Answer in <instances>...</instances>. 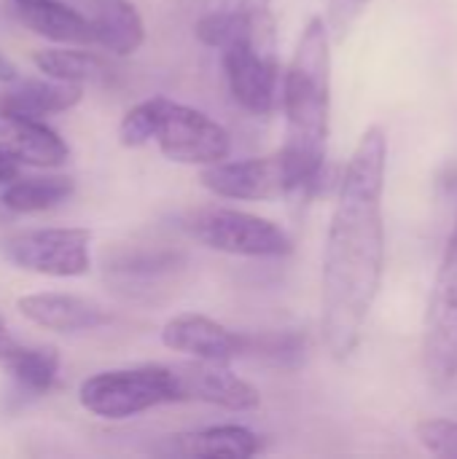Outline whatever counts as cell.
<instances>
[{"instance_id":"1","label":"cell","mask_w":457,"mask_h":459,"mask_svg":"<svg viewBox=\"0 0 457 459\" xmlns=\"http://www.w3.org/2000/svg\"><path fill=\"white\" fill-rule=\"evenodd\" d=\"M385 175L388 137L382 126H369L342 172L323 253L321 331L337 360L358 350L382 285Z\"/></svg>"},{"instance_id":"2","label":"cell","mask_w":457,"mask_h":459,"mask_svg":"<svg viewBox=\"0 0 457 459\" xmlns=\"http://www.w3.org/2000/svg\"><path fill=\"white\" fill-rule=\"evenodd\" d=\"M280 94L286 110L280 153L288 169V196L310 194L323 178L331 126V35L323 16H312L299 35Z\"/></svg>"},{"instance_id":"3","label":"cell","mask_w":457,"mask_h":459,"mask_svg":"<svg viewBox=\"0 0 457 459\" xmlns=\"http://www.w3.org/2000/svg\"><path fill=\"white\" fill-rule=\"evenodd\" d=\"M218 51L234 102L253 116H269L283 86L275 19L234 35Z\"/></svg>"},{"instance_id":"4","label":"cell","mask_w":457,"mask_h":459,"mask_svg":"<svg viewBox=\"0 0 457 459\" xmlns=\"http://www.w3.org/2000/svg\"><path fill=\"white\" fill-rule=\"evenodd\" d=\"M78 401L94 417L129 420L164 403H180V393L170 366H137L83 379Z\"/></svg>"},{"instance_id":"5","label":"cell","mask_w":457,"mask_h":459,"mask_svg":"<svg viewBox=\"0 0 457 459\" xmlns=\"http://www.w3.org/2000/svg\"><path fill=\"white\" fill-rule=\"evenodd\" d=\"M186 229L199 245L229 255L283 258L294 250L291 237L277 223L240 210H226V207L197 210L189 215Z\"/></svg>"},{"instance_id":"6","label":"cell","mask_w":457,"mask_h":459,"mask_svg":"<svg viewBox=\"0 0 457 459\" xmlns=\"http://www.w3.org/2000/svg\"><path fill=\"white\" fill-rule=\"evenodd\" d=\"M151 143H156L162 156L170 161L199 167L218 164L232 151V137L218 121L167 97H156V124Z\"/></svg>"},{"instance_id":"7","label":"cell","mask_w":457,"mask_h":459,"mask_svg":"<svg viewBox=\"0 0 457 459\" xmlns=\"http://www.w3.org/2000/svg\"><path fill=\"white\" fill-rule=\"evenodd\" d=\"M423 360L434 387H447L457 377V221L428 301Z\"/></svg>"},{"instance_id":"8","label":"cell","mask_w":457,"mask_h":459,"mask_svg":"<svg viewBox=\"0 0 457 459\" xmlns=\"http://www.w3.org/2000/svg\"><path fill=\"white\" fill-rule=\"evenodd\" d=\"M5 258L46 277H83L92 269V234L86 229H35L5 239Z\"/></svg>"},{"instance_id":"9","label":"cell","mask_w":457,"mask_h":459,"mask_svg":"<svg viewBox=\"0 0 457 459\" xmlns=\"http://www.w3.org/2000/svg\"><path fill=\"white\" fill-rule=\"evenodd\" d=\"M202 186L221 199L269 202L288 196V169L283 153L253 156L242 161H218L202 172Z\"/></svg>"},{"instance_id":"10","label":"cell","mask_w":457,"mask_h":459,"mask_svg":"<svg viewBox=\"0 0 457 459\" xmlns=\"http://www.w3.org/2000/svg\"><path fill=\"white\" fill-rule=\"evenodd\" d=\"M180 401H199L213 403L229 411H253L261 406L259 390L226 368V363L197 360L172 368Z\"/></svg>"},{"instance_id":"11","label":"cell","mask_w":457,"mask_h":459,"mask_svg":"<svg viewBox=\"0 0 457 459\" xmlns=\"http://www.w3.org/2000/svg\"><path fill=\"white\" fill-rule=\"evenodd\" d=\"M162 344L172 352L191 355L197 360L232 363L245 352V336L229 331L226 325L205 317V315H175L162 328Z\"/></svg>"},{"instance_id":"12","label":"cell","mask_w":457,"mask_h":459,"mask_svg":"<svg viewBox=\"0 0 457 459\" xmlns=\"http://www.w3.org/2000/svg\"><path fill=\"white\" fill-rule=\"evenodd\" d=\"M186 266V255L170 247H132L119 250L113 258H108L105 272L113 285L129 296L140 299L143 293L164 290L175 280V274Z\"/></svg>"},{"instance_id":"13","label":"cell","mask_w":457,"mask_h":459,"mask_svg":"<svg viewBox=\"0 0 457 459\" xmlns=\"http://www.w3.org/2000/svg\"><path fill=\"white\" fill-rule=\"evenodd\" d=\"M16 309L35 325L57 333L97 331L110 323V312L100 304L70 293H30L16 301Z\"/></svg>"},{"instance_id":"14","label":"cell","mask_w":457,"mask_h":459,"mask_svg":"<svg viewBox=\"0 0 457 459\" xmlns=\"http://www.w3.org/2000/svg\"><path fill=\"white\" fill-rule=\"evenodd\" d=\"M0 151L32 167H59L70 156L65 140L40 118L8 110H0Z\"/></svg>"},{"instance_id":"15","label":"cell","mask_w":457,"mask_h":459,"mask_svg":"<svg viewBox=\"0 0 457 459\" xmlns=\"http://www.w3.org/2000/svg\"><path fill=\"white\" fill-rule=\"evenodd\" d=\"M156 452L167 457L245 459L256 457L261 452V438L242 425H218V428L170 436L164 444L156 446Z\"/></svg>"},{"instance_id":"16","label":"cell","mask_w":457,"mask_h":459,"mask_svg":"<svg viewBox=\"0 0 457 459\" xmlns=\"http://www.w3.org/2000/svg\"><path fill=\"white\" fill-rule=\"evenodd\" d=\"M83 97L81 83H67V81H11L3 83L0 89V110L8 113H19V116H30V118H43V116H54V113H65L70 108H75Z\"/></svg>"},{"instance_id":"17","label":"cell","mask_w":457,"mask_h":459,"mask_svg":"<svg viewBox=\"0 0 457 459\" xmlns=\"http://www.w3.org/2000/svg\"><path fill=\"white\" fill-rule=\"evenodd\" d=\"M11 11L27 30L54 43H94L89 19L62 0H11Z\"/></svg>"},{"instance_id":"18","label":"cell","mask_w":457,"mask_h":459,"mask_svg":"<svg viewBox=\"0 0 457 459\" xmlns=\"http://www.w3.org/2000/svg\"><path fill=\"white\" fill-rule=\"evenodd\" d=\"M92 38L116 56L135 54L145 40V22L129 0H86Z\"/></svg>"},{"instance_id":"19","label":"cell","mask_w":457,"mask_h":459,"mask_svg":"<svg viewBox=\"0 0 457 459\" xmlns=\"http://www.w3.org/2000/svg\"><path fill=\"white\" fill-rule=\"evenodd\" d=\"M75 191L73 178L48 175V178H24L11 180L3 191V204L13 212H43L67 202Z\"/></svg>"},{"instance_id":"20","label":"cell","mask_w":457,"mask_h":459,"mask_svg":"<svg viewBox=\"0 0 457 459\" xmlns=\"http://www.w3.org/2000/svg\"><path fill=\"white\" fill-rule=\"evenodd\" d=\"M35 67L54 81L67 83H83V81H105L110 75V67L89 51H73V48H43L32 56Z\"/></svg>"},{"instance_id":"21","label":"cell","mask_w":457,"mask_h":459,"mask_svg":"<svg viewBox=\"0 0 457 459\" xmlns=\"http://www.w3.org/2000/svg\"><path fill=\"white\" fill-rule=\"evenodd\" d=\"M3 368L16 379V385L27 393H46L57 374H59V355L54 347H24L16 344V350L8 355Z\"/></svg>"},{"instance_id":"22","label":"cell","mask_w":457,"mask_h":459,"mask_svg":"<svg viewBox=\"0 0 457 459\" xmlns=\"http://www.w3.org/2000/svg\"><path fill=\"white\" fill-rule=\"evenodd\" d=\"M280 368H296L307 355V339L302 333H264L245 336V352Z\"/></svg>"},{"instance_id":"23","label":"cell","mask_w":457,"mask_h":459,"mask_svg":"<svg viewBox=\"0 0 457 459\" xmlns=\"http://www.w3.org/2000/svg\"><path fill=\"white\" fill-rule=\"evenodd\" d=\"M154 124H156V97L137 102L119 124V140L127 148H140L154 140Z\"/></svg>"},{"instance_id":"24","label":"cell","mask_w":457,"mask_h":459,"mask_svg":"<svg viewBox=\"0 0 457 459\" xmlns=\"http://www.w3.org/2000/svg\"><path fill=\"white\" fill-rule=\"evenodd\" d=\"M417 441L434 457L457 459V420H428L417 425Z\"/></svg>"},{"instance_id":"25","label":"cell","mask_w":457,"mask_h":459,"mask_svg":"<svg viewBox=\"0 0 457 459\" xmlns=\"http://www.w3.org/2000/svg\"><path fill=\"white\" fill-rule=\"evenodd\" d=\"M372 0H329V8H326V27H329V35L331 40L342 43L353 27L358 24V19L364 16V11L369 8Z\"/></svg>"},{"instance_id":"26","label":"cell","mask_w":457,"mask_h":459,"mask_svg":"<svg viewBox=\"0 0 457 459\" xmlns=\"http://www.w3.org/2000/svg\"><path fill=\"white\" fill-rule=\"evenodd\" d=\"M215 11L240 24H259V22L275 19L272 0H221V5Z\"/></svg>"},{"instance_id":"27","label":"cell","mask_w":457,"mask_h":459,"mask_svg":"<svg viewBox=\"0 0 457 459\" xmlns=\"http://www.w3.org/2000/svg\"><path fill=\"white\" fill-rule=\"evenodd\" d=\"M16 178H19V161L0 151V186H8Z\"/></svg>"},{"instance_id":"28","label":"cell","mask_w":457,"mask_h":459,"mask_svg":"<svg viewBox=\"0 0 457 459\" xmlns=\"http://www.w3.org/2000/svg\"><path fill=\"white\" fill-rule=\"evenodd\" d=\"M16 344H19V342H16V339L11 336V331H8L5 320L0 317V366H3V363L8 360V355H11V352L16 350Z\"/></svg>"},{"instance_id":"29","label":"cell","mask_w":457,"mask_h":459,"mask_svg":"<svg viewBox=\"0 0 457 459\" xmlns=\"http://www.w3.org/2000/svg\"><path fill=\"white\" fill-rule=\"evenodd\" d=\"M19 78V70H16V65L0 51V83H11V81H16Z\"/></svg>"},{"instance_id":"30","label":"cell","mask_w":457,"mask_h":459,"mask_svg":"<svg viewBox=\"0 0 457 459\" xmlns=\"http://www.w3.org/2000/svg\"><path fill=\"white\" fill-rule=\"evenodd\" d=\"M194 3H197V5H199V3H205V0H194Z\"/></svg>"}]
</instances>
